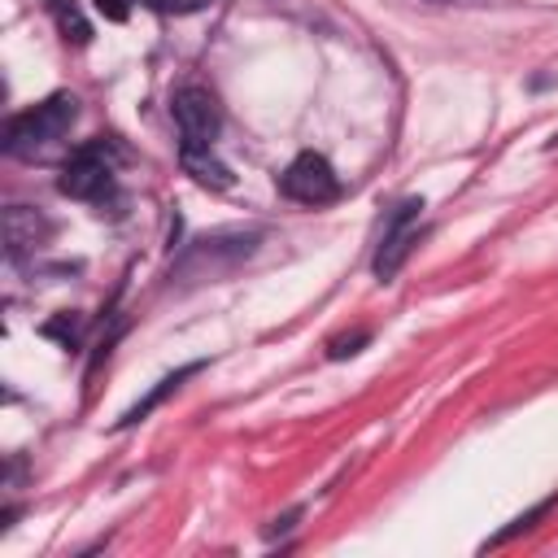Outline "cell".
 Listing matches in <instances>:
<instances>
[{"mask_svg":"<svg viewBox=\"0 0 558 558\" xmlns=\"http://www.w3.org/2000/svg\"><path fill=\"white\" fill-rule=\"evenodd\" d=\"M44 4H48V13H52L57 31L65 35V44H87V39H92V22L83 17L78 0H44Z\"/></svg>","mask_w":558,"mask_h":558,"instance_id":"ba28073f","label":"cell"},{"mask_svg":"<svg viewBox=\"0 0 558 558\" xmlns=\"http://www.w3.org/2000/svg\"><path fill=\"white\" fill-rule=\"evenodd\" d=\"M109 183H113V170H109V161H105L100 148H83V153H74V157L65 161L61 179H57L61 196H74V201H96V196L109 192Z\"/></svg>","mask_w":558,"mask_h":558,"instance_id":"277c9868","label":"cell"},{"mask_svg":"<svg viewBox=\"0 0 558 558\" xmlns=\"http://www.w3.org/2000/svg\"><path fill=\"white\" fill-rule=\"evenodd\" d=\"M196 371H201V362H192V366H183V371L166 375V379H161V384H157V388H153V392H148V397H144L140 405H131V410H126V414L118 418V427H131V423H140V418H144V414H148L153 405H161V401H166V397H170V392H174V388H179V384H183L187 375H196Z\"/></svg>","mask_w":558,"mask_h":558,"instance_id":"9c48e42d","label":"cell"},{"mask_svg":"<svg viewBox=\"0 0 558 558\" xmlns=\"http://www.w3.org/2000/svg\"><path fill=\"white\" fill-rule=\"evenodd\" d=\"M554 501H558V497H545L541 506H532L527 514H519V519H514V523H510L506 532H497V536H493V545H501V541H510V536H519V532H527V527H532V523H536L541 514H549V506H554Z\"/></svg>","mask_w":558,"mask_h":558,"instance_id":"30bf717a","label":"cell"},{"mask_svg":"<svg viewBox=\"0 0 558 558\" xmlns=\"http://www.w3.org/2000/svg\"><path fill=\"white\" fill-rule=\"evenodd\" d=\"M179 166H183V174H192L201 187H214V192H227V187H231V170L214 157L209 144H183V148H179Z\"/></svg>","mask_w":558,"mask_h":558,"instance_id":"52a82bcc","label":"cell"},{"mask_svg":"<svg viewBox=\"0 0 558 558\" xmlns=\"http://www.w3.org/2000/svg\"><path fill=\"white\" fill-rule=\"evenodd\" d=\"M418 209H423V201H405V205L392 214V222L384 227V244H379V253H375V275H379V279H392V275L401 270V262L410 257V248L418 244V227H414Z\"/></svg>","mask_w":558,"mask_h":558,"instance_id":"5b68a950","label":"cell"},{"mask_svg":"<svg viewBox=\"0 0 558 558\" xmlns=\"http://www.w3.org/2000/svg\"><path fill=\"white\" fill-rule=\"evenodd\" d=\"M44 235H48V222H44L35 209H26V205L4 209V244H9V257L35 253V248L44 244Z\"/></svg>","mask_w":558,"mask_h":558,"instance_id":"8992f818","label":"cell"},{"mask_svg":"<svg viewBox=\"0 0 558 558\" xmlns=\"http://www.w3.org/2000/svg\"><path fill=\"white\" fill-rule=\"evenodd\" d=\"M148 4L161 9V13H196V9H205L214 0H148Z\"/></svg>","mask_w":558,"mask_h":558,"instance_id":"8fae6325","label":"cell"},{"mask_svg":"<svg viewBox=\"0 0 558 558\" xmlns=\"http://www.w3.org/2000/svg\"><path fill=\"white\" fill-rule=\"evenodd\" d=\"M74 113H78V100L65 96V92H57V96L39 100L35 109H26V113H17V118L9 122L4 148H9L13 157H39L44 148H52V144L70 131Z\"/></svg>","mask_w":558,"mask_h":558,"instance_id":"6da1fadb","label":"cell"},{"mask_svg":"<svg viewBox=\"0 0 558 558\" xmlns=\"http://www.w3.org/2000/svg\"><path fill=\"white\" fill-rule=\"evenodd\" d=\"M279 187H283V196H292L301 205H327L340 196V179L323 153H296L288 161V170L279 174Z\"/></svg>","mask_w":558,"mask_h":558,"instance_id":"7a4b0ae2","label":"cell"},{"mask_svg":"<svg viewBox=\"0 0 558 558\" xmlns=\"http://www.w3.org/2000/svg\"><path fill=\"white\" fill-rule=\"evenodd\" d=\"M357 344H366V331H353V336H340V340H331V357H349V353H357Z\"/></svg>","mask_w":558,"mask_h":558,"instance_id":"7c38bea8","label":"cell"},{"mask_svg":"<svg viewBox=\"0 0 558 558\" xmlns=\"http://www.w3.org/2000/svg\"><path fill=\"white\" fill-rule=\"evenodd\" d=\"M423 4H458V0H423Z\"/></svg>","mask_w":558,"mask_h":558,"instance_id":"5bb4252c","label":"cell"},{"mask_svg":"<svg viewBox=\"0 0 558 558\" xmlns=\"http://www.w3.org/2000/svg\"><path fill=\"white\" fill-rule=\"evenodd\" d=\"M170 113H174V126L183 135V144H214L218 126H222V113H218V100L214 92L187 83L170 96Z\"/></svg>","mask_w":558,"mask_h":558,"instance_id":"3957f363","label":"cell"},{"mask_svg":"<svg viewBox=\"0 0 558 558\" xmlns=\"http://www.w3.org/2000/svg\"><path fill=\"white\" fill-rule=\"evenodd\" d=\"M96 13H105L109 22H122L131 13V0H96Z\"/></svg>","mask_w":558,"mask_h":558,"instance_id":"4fadbf2b","label":"cell"}]
</instances>
